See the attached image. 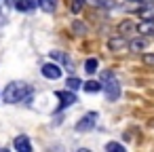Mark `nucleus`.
I'll use <instances>...</instances> for the list:
<instances>
[{
	"label": "nucleus",
	"instance_id": "nucleus-1",
	"mask_svg": "<svg viewBox=\"0 0 154 152\" xmlns=\"http://www.w3.org/2000/svg\"><path fill=\"white\" fill-rule=\"evenodd\" d=\"M30 95H32V89H30L26 82H19V80L9 82V85L5 87V91H2L5 104H19V101L30 99Z\"/></svg>",
	"mask_w": 154,
	"mask_h": 152
},
{
	"label": "nucleus",
	"instance_id": "nucleus-2",
	"mask_svg": "<svg viewBox=\"0 0 154 152\" xmlns=\"http://www.w3.org/2000/svg\"><path fill=\"white\" fill-rule=\"evenodd\" d=\"M101 89L106 91V99L108 101H116L118 95H120V85H118V78L112 74V72H101Z\"/></svg>",
	"mask_w": 154,
	"mask_h": 152
},
{
	"label": "nucleus",
	"instance_id": "nucleus-3",
	"mask_svg": "<svg viewBox=\"0 0 154 152\" xmlns=\"http://www.w3.org/2000/svg\"><path fill=\"white\" fill-rule=\"evenodd\" d=\"M42 76L49 78V80H57V78H61V66H59L57 61H49V64H45V66H42Z\"/></svg>",
	"mask_w": 154,
	"mask_h": 152
},
{
	"label": "nucleus",
	"instance_id": "nucleus-4",
	"mask_svg": "<svg viewBox=\"0 0 154 152\" xmlns=\"http://www.w3.org/2000/svg\"><path fill=\"white\" fill-rule=\"evenodd\" d=\"M146 47H148V38H146L143 34H135V36H133V40H129V42H127V49H129V51H133V53L146 51Z\"/></svg>",
	"mask_w": 154,
	"mask_h": 152
},
{
	"label": "nucleus",
	"instance_id": "nucleus-5",
	"mask_svg": "<svg viewBox=\"0 0 154 152\" xmlns=\"http://www.w3.org/2000/svg\"><path fill=\"white\" fill-rule=\"evenodd\" d=\"M95 120H97V112H89L85 114L78 123H76V131H89L95 127Z\"/></svg>",
	"mask_w": 154,
	"mask_h": 152
},
{
	"label": "nucleus",
	"instance_id": "nucleus-6",
	"mask_svg": "<svg viewBox=\"0 0 154 152\" xmlns=\"http://www.w3.org/2000/svg\"><path fill=\"white\" fill-rule=\"evenodd\" d=\"M55 95H57V99L61 101V108H68V106H72V104H76V101H78V99H76V95H74L70 89H68V91H57Z\"/></svg>",
	"mask_w": 154,
	"mask_h": 152
},
{
	"label": "nucleus",
	"instance_id": "nucleus-7",
	"mask_svg": "<svg viewBox=\"0 0 154 152\" xmlns=\"http://www.w3.org/2000/svg\"><path fill=\"white\" fill-rule=\"evenodd\" d=\"M118 32H120V36H135L137 34V23H133L131 19H125L118 26Z\"/></svg>",
	"mask_w": 154,
	"mask_h": 152
},
{
	"label": "nucleus",
	"instance_id": "nucleus-8",
	"mask_svg": "<svg viewBox=\"0 0 154 152\" xmlns=\"http://www.w3.org/2000/svg\"><path fill=\"white\" fill-rule=\"evenodd\" d=\"M108 49H110V51H114V53H120V51H125V49H127V40H125V36L110 38V40H108Z\"/></svg>",
	"mask_w": 154,
	"mask_h": 152
},
{
	"label": "nucleus",
	"instance_id": "nucleus-9",
	"mask_svg": "<svg viewBox=\"0 0 154 152\" xmlns=\"http://www.w3.org/2000/svg\"><path fill=\"white\" fill-rule=\"evenodd\" d=\"M51 59L57 61V64H63V66H68V70H72V59H70L66 53H61V51H51Z\"/></svg>",
	"mask_w": 154,
	"mask_h": 152
},
{
	"label": "nucleus",
	"instance_id": "nucleus-10",
	"mask_svg": "<svg viewBox=\"0 0 154 152\" xmlns=\"http://www.w3.org/2000/svg\"><path fill=\"white\" fill-rule=\"evenodd\" d=\"M137 34H154V19H141L137 23Z\"/></svg>",
	"mask_w": 154,
	"mask_h": 152
},
{
	"label": "nucleus",
	"instance_id": "nucleus-11",
	"mask_svg": "<svg viewBox=\"0 0 154 152\" xmlns=\"http://www.w3.org/2000/svg\"><path fill=\"white\" fill-rule=\"evenodd\" d=\"M13 146H15V150H23V152H30V150H32V144H30V139H28L26 135H21V137H15Z\"/></svg>",
	"mask_w": 154,
	"mask_h": 152
},
{
	"label": "nucleus",
	"instance_id": "nucleus-12",
	"mask_svg": "<svg viewBox=\"0 0 154 152\" xmlns=\"http://www.w3.org/2000/svg\"><path fill=\"white\" fill-rule=\"evenodd\" d=\"M85 5L95 7V9H112V7H114L112 0H85Z\"/></svg>",
	"mask_w": 154,
	"mask_h": 152
},
{
	"label": "nucleus",
	"instance_id": "nucleus-13",
	"mask_svg": "<svg viewBox=\"0 0 154 152\" xmlns=\"http://www.w3.org/2000/svg\"><path fill=\"white\" fill-rule=\"evenodd\" d=\"M38 7H40L45 13H53L55 7H57V0H38Z\"/></svg>",
	"mask_w": 154,
	"mask_h": 152
},
{
	"label": "nucleus",
	"instance_id": "nucleus-14",
	"mask_svg": "<svg viewBox=\"0 0 154 152\" xmlns=\"http://www.w3.org/2000/svg\"><path fill=\"white\" fill-rule=\"evenodd\" d=\"M82 89H85L87 93H99V91H101V82H97V80H87V82L82 85Z\"/></svg>",
	"mask_w": 154,
	"mask_h": 152
},
{
	"label": "nucleus",
	"instance_id": "nucleus-15",
	"mask_svg": "<svg viewBox=\"0 0 154 152\" xmlns=\"http://www.w3.org/2000/svg\"><path fill=\"white\" fill-rule=\"evenodd\" d=\"M97 66H99V61H97L95 57H91V59L85 61V72H87V74H93V72H97Z\"/></svg>",
	"mask_w": 154,
	"mask_h": 152
},
{
	"label": "nucleus",
	"instance_id": "nucleus-16",
	"mask_svg": "<svg viewBox=\"0 0 154 152\" xmlns=\"http://www.w3.org/2000/svg\"><path fill=\"white\" fill-rule=\"evenodd\" d=\"M66 85H68V89H70V91H76V89H80V85H82V82H80V78H76V76H70Z\"/></svg>",
	"mask_w": 154,
	"mask_h": 152
},
{
	"label": "nucleus",
	"instance_id": "nucleus-17",
	"mask_svg": "<svg viewBox=\"0 0 154 152\" xmlns=\"http://www.w3.org/2000/svg\"><path fill=\"white\" fill-rule=\"evenodd\" d=\"M106 150H110V152H125V146L118 144V141H110V144H106Z\"/></svg>",
	"mask_w": 154,
	"mask_h": 152
},
{
	"label": "nucleus",
	"instance_id": "nucleus-18",
	"mask_svg": "<svg viewBox=\"0 0 154 152\" xmlns=\"http://www.w3.org/2000/svg\"><path fill=\"white\" fill-rule=\"evenodd\" d=\"M82 7H85V0H70V9H72V13H80Z\"/></svg>",
	"mask_w": 154,
	"mask_h": 152
},
{
	"label": "nucleus",
	"instance_id": "nucleus-19",
	"mask_svg": "<svg viewBox=\"0 0 154 152\" xmlns=\"http://www.w3.org/2000/svg\"><path fill=\"white\" fill-rule=\"evenodd\" d=\"M141 59H143V64H146V66H154V53H143V57H141Z\"/></svg>",
	"mask_w": 154,
	"mask_h": 152
},
{
	"label": "nucleus",
	"instance_id": "nucleus-20",
	"mask_svg": "<svg viewBox=\"0 0 154 152\" xmlns=\"http://www.w3.org/2000/svg\"><path fill=\"white\" fill-rule=\"evenodd\" d=\"M28 5H30V9H34V7H38V0H28Z\"/></svg>",
	"mask_w": 154,
	"mask_h": 152
}]
</instances>
